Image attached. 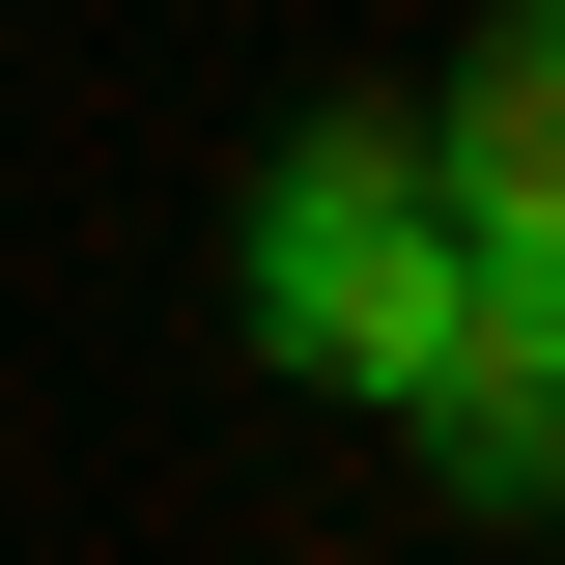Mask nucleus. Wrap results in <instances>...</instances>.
Listing matches in <instances>:
<instances>
[{"mask_svg":"<svg viewBox=\"0 0 565 565\" xmlns=\"http://www.w3.org/2000/svg\"><path fill=\"white\" fill-rule=\"evenodd\" d=\"M424 199H452V255H565V0L481 29V85H452V141H424Z\"/></svg>","mask_w":565,"mask_h":565,"instance_id":"7ed1b4c3","label":"nucleus"},{"mask_svg":"<svg viewBox=\"0 0 565 565\" xmlns=\"http://www.w3.org/2000/svg\"><path fill=\"white\" fill-rule=\"evenodd\" d=\"M396 424H424L481 509H565V255H481V282H452V340H424Z\"/></svg>","mask_w":565,"mask_h":565,"instance_id":"f03ea898","label":"nucleus"},{"mask_svg":"<svg viewBox=\"0 0 565 565\" xmlns=\"http://www.w3.org/2000/svg\"><path fill=\"white\" fill-rule=\"evenodd\" d=\"M452 199H424V141H311L255 199V340L282 367H340V396H424V340H452Z\"/></svg>","mask_w":565,"mask_h":565,"instance_id":"f257e3e1","label":"nucleus"}]
</instances>
